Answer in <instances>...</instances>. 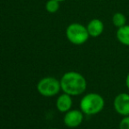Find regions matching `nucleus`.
Segmentation results:
<instances>
[{
  "mask_svg": "<svg viewBox=\"0 0 129 129\" xmlns=\"http://www.w3.org/2000/svg\"><path fill=\"white\" fill-rule=\"evenodd\" d=\"M73 100L70 95L67 93H63L60 95L56 99V108L61 112H67L71 110Z\"/></svg>",
  "mask_w": 129,
  "mask_h": 129,
  "instance_id": "6e6552de",
  "label": "nucleus"
},
{
  "mask_svg": "<svg viewBox=\"0 0 129 129\" xmlns=\"http://www.w3.org/2000/svg\"><path fill=\"white\" fill-rule=\"evenodd\" d=\"M51 129H58V128H51Z\"/></svg>",
  "mask_w": 129,
  "mask_h": 129,
  "instance_id": "2eb2a0df",
  "label": "nucleus"
},
{
  "mask_svg": "<svg viewBox=\"0 0 129 129\" xmlns=\"http://www.w3.org/2000/svg\"><path fill=\"white\" fill-rule=\"evenodd\" d=\"M61 90L60 81L52 77L42 78L37 84L38 92L44 97H54L57 95Z\"/></svg>",
  "mask_w": 129,
  "mask_h": 129,
  "instance_id": "20e7f679",
  "label": "nucleus"
},
{
  "mask_svg": "<svg viewBox=\"0 0 129 129\" xmlns=\"http://www.w3.org/2000/svg\"><path fill=\"white\" fill-rule=\"evenodd\" d=\"M57 1H59V2H63V1H65V0H57Z\"/></svg>",
  "mask_w": 129,
  "mask_h": 129,
  "instance_id": "4468645a",
  "label": "nucleus"
},
{
  "mask_svg": "<svg viewBox=\"0 0 129 129\" xmlns=\"http://www.w3.org/2000/svg\"><path fill=\"white\" fill-rule=\"evenodd\" d=\"M116 38L121 45L129 47V25L126 24L125 26L117 28Z\"/></svg>",
  "mask_w": 129,
  "mask_h": 129,
  "instance_id": "1a4fd4ad",
  "label": "nucleus"
},
{
  "mask_svg": "<svg viewBox=\"0 0 129 129\" xmlns=\"http://www.w3.org/2000/svg\"><path fill=\"white\" fill-rule=\"evenodd\" d=\"M83 116L84 113L81 110H70L65 112V115L63 117V122L65 126L70 128H75L79 126L83 121Z\"/></svg>",
  "mask_w": 129,
  "mask_h": 129,
  "instance_id": "423d86ee",
  "label": "nucleus"
},
{
  "mask_svg": "<svg viewBox=\"0 0 129 129\" xmlns=\"http://www.w3.org/2000/svg\"><path fill=\"white\" fill-rule=\"evenodd\" d=\"M60 8V2L57 0H48L46 4V10L50 13H54Z\"/></svg>",
  "mask_w": 129,
  "mask_h": 129,
  "instance_id": "9b49d317",
  "label": "nucleus"
},
{
  "mask_svg": "<svg viewBox=\"0 0 129 129\" xmlns=\"http://www.w3.org/2000/svg\"><path fill=\"white\" fill-rule=\"evenodd\" d=\"M60 83L61 90L70 96L82 95L87 89L86 78L77 71L64 73L60 80Z\"/></svg>",
  "mask_w": 129,
  "mask_h": 129,
  "instance_id": "f257e3e1",
  "label": "nucleus"
},
{
  "mask_svg": "<svg viewBox=\"0 0 129 129\" xmlns=\"http://www.w3.org/2000/svg\"><path fill=\"white\" fill-rule=\"evenodd\" d=\"M113 107L115 112L121 116L129 115V94L121 92L118 94L113 100Z\"/></svg>",
  "mask_w": 129,
  "mask_h": 129,
  "instance_id": "39448f33",
  "label": "nucleus"
},
{
  "mask_svg": "<svg viewBox=\"0 0 129 129\" xmlns=\"http://www.w3.org/2000/svg\"><path fill=\"white\" fill-rule=\"evenodd\" d=\"M66 37L71 44L81 46L88 41L89 35L87 27L81 23H71L66 28Z\"/></svg>",
  "mask_w": 129,
  "mask_h": 129,
  "instance_id": "7ed1b4c3",
  "label": "nucleus"
},
{
  "mask_svg": "<svg viewBox=\"0 0 129 129\" xmlns=\"http://www.w3.org/2000/svg\"><path fill=\"white\" fill-rule=\"evenodd\" d=\"M125 83H126V88L129 90V72L127 73V75H126V80H125Z\"/></svg>",
  "mask_w": 129,
  "mask_h": 129,
  "instance_id": "ddd939ff",
  "label": "nucleus"
},
{
  "mask_svg": "<svg viewBox=\"0 0 129 129\" xmlns=\"http://www.w3.org/2000/svg\"><path fill=\"white\" fill-rule=\"evenodd\" d=\"M119 129H129V115L124 116L119 121Z\"/></svg>",
  "mask_w": 129,
  "mask_h": 129,
  "instance_id": "f8f14e48",
  "label": "nucleus"
},
{
  "mask_svg": "<svg viewBox=\"0 0 129 129\" xmlns=\"http://www.w3.org/2000/svg\"><path fill=\"white\" fill-rule=\"evenodd\" d=\"M87 30H88L89 35L92 38H98L102 35L105 30V25L104 22L99 19H92L87 24Z\"/></svg>",
  "mask_w": 129,
  "mask_h": 129,
  "instance_id": "0eeeda50",
  "label": "nucleus"
},
{
  "mask_svg": "<svg viewBox=\"0 0 129 129\" xmlns=\"http://www.w3.org/2000/svg\"><path fill=\"white\" fill-rule=\"evenodd\" d=\"M105 107V99L100 94L90 92L83 96L80 101V110L85 115L91 116L100 113Z\"/></svg>",
  "mask_w": 129,
  "mask_h": 129,
  "instance_id": "f03ea898",
  "label": "nucleus"
},
{
  "mask_svg": "<svg viewBox=\"0 0 129 129\" xmlns=\"http://www.w3.org/2000/svg\"><path fill=\"white\" fill-rule=\"evenodd\" d=\"M126 21H127L126 16L123 12H115L112 17V25L115 27H117V28L126 25Z\"/></svg>",
  "mask_w": 129,
  "mask_h": 129,
  "instance_id": "9d476101",
  "label": "nucleus"
}]
</instances>
